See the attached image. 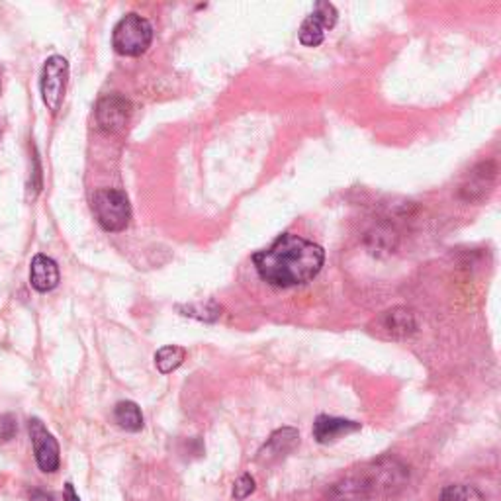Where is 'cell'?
<instances>
[{
	"label": "cell",
	"instance_id": "1",
	"mask_svg": "<svg viewBox=\"0 0 501 501\" xmlns=\"http://www.w3.org/2000/svg\"><path fill=\"white\" fill-rule=\"evenodd\" d=\"M259 276L276 288L301 286L313 280L326 263V250L296 234L280 235L265 250L253 255Z\"/></svg>",
	"mask_w": 501,
	"mask_h": 501
},
{
	"label": "cell",
	"instance_id": "2",
	"mask_svg": "<svg viewBox=\"0 0 501 501\" xmlns=\"http://www.w3.org/2000/svg\"><path fill=\"white\" fill-rule=\"evenodd\" d=\"M405 480L403 468L394 461H380L359 470L333 489V501H374L400 489Z\"/></svg>",
	"mask_w": 501,
	"mask_h": 501
},
{
	"label": "cell",
	"instance_id": "3",
	"mask_svg": "<svg viewBox=\"0 0 501 501\" xmlns=\"http://www.w3.org/2000/svg\"><path fill=\"white\" fill-rule=\"evenodd\" d=\"M153 41V28L149 20L140 14L123 16L112 31V46L122 55L138 57L149 49Z\"/></svg>",
	"mask_w": 501,
	"mask_h": 501
},
{
	"label": "cell",
	"instance_id": "4",
	"mask_svg": "<svg viewBox=\"0 0 501 501\" xmlns=\"http://www.w3.org/2000/svg\"><path fill=\"white\" fill-rule=\"evenodd\" d=\"M92 210L106 232H123L132 219L128 196L116 188H102L92 198Z\"/></svg>",
	"mask_w": 501,
	"mask_h": 501
},
{
	"label": "cell",
	"instance_id": "5",
	"mask_svg": "<svg viewBox=\"0 0 501 501\" xmlns=\"http://www.w3.org/2000/svg\"><path fill=\"white\" fill-rule=\"evenodd\" d=\"M67 81H69V63L65 57L61 55H51L44 71H41V98H44L46 106L51 114H57L63 98H65L67 90Z\"/></svg>",
	"mask_w": 501,
	"mask_h": 501
},
{
	"label": "cell",
	"instance_id": "6",
	"mask_svg": "<svg viewBox=\"0 0 501 501\" xmlns=\"http://www.w3.org/2000/svg\"><path fill=\"white\" fill-rule=\"evenodd\" d=\"M28 431L31 445H34V454L36 463L41 472L54 474L61 466V453H59V443L57 438L47 431V427L41 423L38 417H31L28 421Z\"/></svg>",
	"mask_w": 501,
	"mask_h": 501
},
{
	"label": "cell",
	"instance_id": "7",
	"mask_svg": "<svg viewBox=\"0 0 501 501\" xmlns=\"http://www.w3.org/2000/svg\"><path fill=\"white\" fill-rule=\"evenodd\" d=\"M337 24V8L331 3H318L313 13L304 20L300 28L301 46L318 47L326 39V30Z\"/></svg>",
	"mask_w": 501,
	"mask_h": 501
},
{
	"label": "cell",
	"instance_id": "8",
	"mask_svg": "<svg viewBox=\"0 0 501 501\" xmlns=\"http://www.w3.org/2000/svg\"><path fill=\"white\" fill-rule=\"evenodd\" d=\"M130 102L120 94H108L104 97L97 106V122L100 130L108 133H116L125 128V123L130 120Z\"/></svg>",
	"mask_w": 501,
	"mask_h": 501
},
{
	"label": "cell",
	"instance_id": "9",
	"mask_svg": "<svg viewBox=\"0 0 501 501\" xmlns=\"http://www.w3.org/2000/svg\"><path fill=\"white\" fill-rule=\"evenodd\" d=\"M378 331H384L392 339L410 337L417 331V318L412 308L398 306L384 311L378 319Z\"/></svg>",
	"mask_w": 501,
	"mask_h": 501
},
{
	"label": "cell",
	"instance_id": "10",
	"mask_svg": "<svg viewBox=\"0 0 501 501\" xmlns=\"http://www.w3.org/2000/svg\"><path fill=\"white\" fill-rule=\"evenodd\" d=\"M361 431V423L343 420V417H331V415H319L316 423H313V438L319 445L335 443L339 438L347 437L351 433Z\"/></svg>",
	"mask_w": 501,
	"mask_h": 501
},
{
	"label": "cell",
	"instance_id": "11",
	"mask_svg": "<svg viewBox=\"0 0 501 501\" xmlns=\"http://www.w3.org/2000/svg\"><path fill=\"white\" fill-rule=\"evenodd\" d=\"M298 445H300V433L296 429H292V427H284V429H278L270 435L265 446L259 451V461H267V463L278 461V458L294 451Z\"/></svg>",
	"mask_w": 501,
	"mask_h": 501
},
{
	"label": "cell",
	"instance_id": "12",
	"mask_svg": "<svg viewBox=\"0 0 501 501\" xmlns=\"http://www.w3.org/2000/svg\"><path fill=\"white\" fill-rule=\"evenodd\" d=\"M30 284L38 292H49L59 284V267L47 255H36L30 265Z\"/></svg>",
	"mask_w": 501,
	"mask_h": 501
},
{
	"label": "cell",
	"instance_id": "13",
	"mask_svg": "<svg viewBox=\"0 0 501 501\" xmlns=\"http://www.w3.org/2000/svg\"><path fill=\"white\" fill-rule=\"evenodd\" d=\"M114 420H116L123 431L138 433L143 429V415L140 405L135 402H120L114 407Z\"/></svg>",
	"mask_w": 501,
	"mask_h": 501
},
{
	"label": "cell",
	"instance_id": "14",
	"mask_svg": "<svg viewBox=\"0 0 501 501\" xmlns=\"http://www.w3.org/2000/svg\"><path fill=\"white\" fill-rule=\"evenodd\" d=\"M186 359V351L176 344H166V347L155 352V367L161 374H171L181 367Z\"/></svg>",
	"mask_w": 501,
	"mask_h": 501
},
{
	"label": "cell",
	"instance_id": "15",
	"mask_svg": "<svg viewBox=\"0 0 501 501\" xmlns=\"http://www.w3.org/2000/svg\"><path fill=\"white\" fill-rule=\"evenodd\" d=\"M438 501H488V497L474 486L453 484L443 489Z\"/></svg>",
	"mask_w": 501,
	"mask_h": 501
},
{
	"label": "cell",
	"instance_id": "16",
	"mask_svg": "<svg viewBox=\"0 0 501 501\" xmlns=\"http://www.w3.org/2000/svg\"><path fill=\"white\" fill-rule=\"evenodd\" d=\"M183 311V316H188V318H196V319H200V321H216L219 316H222V310H219V306L216 304L214 300L210 301H206V304H191V306H181L179 308Z\"/></svg>",
	"mask_w": 501,
	"mask_h": 501
},
{
	"label": "cell",
	"instance_id": "17",
	"mask_svg": "<svg viewBox=\"0 0 501 501\" xmlns=\"http://www.w3.org/2000/svg\"><path fill=\"white\" fill-rule=\"evenodd\" d=\"M253 492H255V478L250 476V474H243L242 478L237 480L235 486H234V499L235 501H243Z\"/></svg>",
	"mask_w": 501,
	"mask_h": 501
},
{
	"label": "cell",
	"instance_id": "18",
	"mask_svg": "<svg viewBox=\"0 0 501 501\" xmlns=\"http://www.w3.org/2000/svg\"><path fill=\"white\" fill-rule=\"evenodd\" d=\"M18 431L16 420L13 415H3L0 417V441H10Z\"/></svg>",
	"mask_w": 501,
	"mask_h": 501
},
{
	"label": "cell",
	"instance_id": "19",
	"mask_svg": "<svg viewBox=\"0 0 501 501\" xmlns=\"http://www.w3.org/2000/svg\"><path fill=\"white\" fill-rule=\"evenodd\" d=\"M65 501H81V497L75 492V488H72V484H65Z\"/></svg>",
	"mask_w": 501,
	"mask_h": 501
},
{
	"label": "cell",
	"instance_id": "20",
	"mask_svg": "<svg viewBox=\"0 0 501 501\" xmlns=\"http://www.w3.org/2000/svg\"><path fill=\"white\" fill-rule=\"evenodd\" d=\"M30 501H51V496L46 494V492H41V489H34V492H31Z\"/></svg>",
	"mask_w": 501,
	"mask_h": 501
}]
</instances>
